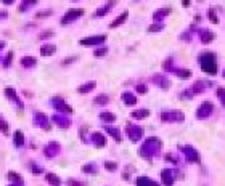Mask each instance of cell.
Here are the masks:
<instances>
[{"instance_id": "18", "label": "cell", "mask_w": 225, "mask_h": 186, "mask_svg": "<svg viewBox=\"0 0 225 186\" xmlns=\"http://www.w3.org/2000/svg\"><path fill=\"white\" fill-rule=\"evenodd\" d=\"M171 11H172L171 8H159V10H156V11H154V15H153L154 23H161V21L166 18V16H167Z\"/></svg>"}, {"instance_id": "29", "label": "cell", "mask_w": 225, "mask_h": 186, "mask_svg": "<svg viewBox=\"0 0 225 186\" xmlns=\"http://www.w3.org/2000/svg\"><path fill=\"white\" fill-rule=\"evenodd\" d=\"M45 180L48 181L50 186H60V185H61V180H60V176L55 175V173H47V175H45Z\"/></svg>"}, {"instance_id": "25", "label": "cell", "mask_w": 225, "mask_h": 186, "mask_svg": "<svg viewBox=\"0 0 225 186\" xmlns=\"http://www.w3.org/2000/svg\"><path fill=\"white\" fill-rule=\"evenodd\" d=\"M150 116V111L148 109H137V111H133L132 114H130V117H133V119H137V120H143V119H146Z\"/></svg>"}, {"instance_id": "51", "label": "cell", "mask_w": 225, "mask_h": 186, "mask_svg": "<svg viewBox=\"0 0 225 186\" xmlns=\"http://www.w3.org/2000/svg\"><path fill=\"white\" fill-rule=\"evenodd\" d=\"M182 98H193L191 90H185V93H182Z\"/></svg>"}, {"instance_id": "35", "label": "cell", "mask_w": 225, "mask_h": 186, "mask_svg": "<svg viewBox=\"0 0 225 186\" xmlns=\"http://www.w3.org/2000/svg\"><path fill=\"white\" fill-rule=\"evenodd\" d=\"M82 172L84 173H97V167H95V164H85V165H82Z\"/></svg>"}, {"instance_id": "53", "label": "cell", "mask_w": 225, "mask_h": 186, "mask_svg": "<svg viewBox=\"0 0 225 186\" xmlns=\"http://www.w3.org/2000/svg\"><path fill=\"white\" fill-rule=\"evenodd\" d=\"M2 2H3V5H11L13 0H2Z\"/></svg>"}, {"instance_id": "33", "label": "cell", "mask_w": 225, "mask_h": 186, "mask_svg": "<svg viewBox=\"0 0 225 186\" xmlns=\"http://www.w3.org/2000/svg\"><path fill=\"white\" fill-rule=\"evenodd\" d=\"M100 120H103V122H114L116 116L113 114V112H101V114H100Z\"/></svg>"}, {"instance_id": "4", "label": "cell", "mask_w": 225, "mask_h": 186, "mask_svg": "<svg viewBox=\"0 0 225 186\" xmlns=\"http://www.w3.org/2000/svg\"><path fill=\"white\" fill-rule=\"evenodd\" d=\"M180 149H182V153L185 154V159H187V162H190V164H200V162H201L200 153H198V151L194 149L193 146L187 145V146H182Z\"/></svg>"}, {"instance_id": "32", "label": "cell", "mask_w": 225, "mask_h": 186, "mask_svg": "<svg viewBox=\"0 0 225 186\" xmlns=\"http://www.w3.org/2000/svg\"><path fill=\"white\" fill-rule=\"evenodd\" d=\"M8 180L13 181L11 185H19V186H23V178H21L18 173H15V172H8Z\"/></svg>"}, {"instance_id": "40", "label": "cell", "mask_w": 225, "mask_h": 186, "mask_svg": "<svg viewBox=\"0 0 225 186\" xmlns=\"http://www.w3.org/2000/svg\"><path fill=\"white\" fill-rule=\"evenodd\" d=\"M108 53V48L106 47H103V48H97L93 51V56H97V58H100V56H105Z\"/></svg>"}, {"instance_id": "2", "label": "cell", "mask_w": 225, "mask_h": 186, "mask_svg": "<svg viewBox=\"0 0 225 186\" xmlns=\"http://www.w3.org/2000/svg\"><path fill=\"white\" fill-rule=\"evenodd\" d=\"M200 64L206 74H209V76L217 74V59H215V55L212 51H204L200 56Z\"/></svg>"}, {"instance_id": "31", "label": "cell", "mask_w": 225, "mask_h": 186, "mask_svg": "<svg viewBox=\"0 0 225 186\" xmlns=\"http://www.w3.org/2000/svg\"><path fill=\"white\" fill-rule=\"evenodd\" d=\"M93 103L98 104V106H105V104L110 103V96H108V95H98V96L93 98Z\"/></svg>"}, {"instance_id": "28", "label": "cell", "mask_w": 225, "mask_h": 186, "mask_svg": "<svg viewBox=\"0 0 225 186\" xmlns=\"http://www.w3.org/2000/svg\"><path fill=\"white\" fill-rule=\"evenodd\" d=\"M36 64H37V59L34 56H23L21 58V66H24V67H32Z\"/></svg>"}, {"instance_id": "24", "label": "cell", "mask_w": 225, "mask_h": 186, "mask_svg": "<svg viewBox=\"0 0 225 186\" xmlns=\"http://www.w3.org/2000/svg\"><path fill=\"white\" fill-rule=\"evenodd\" d=\"M114 5H116L114 2H108L105 7H100V8H98V10H97V11H95V16H97V18H100V16H105L106 13L110 11V10H111V8L114 7Z\"/></svg>"}, {"instance_id": "45", "label": "cell", "mask_w": 225, "mask_h": 186, "mask_svg": "<svg viewBox=\"0 0 225 186\" xmlns=\"http://www.w3.org/2000/svg\"><path fill=\"white\" fill-rule=\"evenodd\" d=\"M50 15H51V10H44V11H39L36 18H45V16H50Z\"/></svg>"}, {"instance_id": "43", "label": "cell", "mask_w": 225, "mask_h": 186, "mask_svg": "<svg viewBox=\"0 0 225 186\" xmlns=\"http://www.w3.org/2000/svg\"><path fill=\"white\" fill-rule=\"evenodd\" d=\"M11 61H13V53L10 51V53L7 55V58L3 59V66H5V67H8V66H10V63H11Z\"/></svg>"}, {"instance_id": "39", "label": "cell", "mask_w": 225, "mask_h": 186, "mask_svg": "<svg viewBox=\"0 0 225 186\" xmlns=\"http://www.w3.org/2000/svg\"><path fill=\"white\" fill-rule=\"evenodd\" d=\"M105 168H106L108 172H116L118 164H116V162H111V161H106V162H105Z\"/></svg>"}, {"instance_id": "30", "label": "cell", "mask_w": 225, "mask_h": 186, "mask_svg": "<svg viewBox=\"0 0 225 186\" xmlns=\"http://www.w3.org/2000/svg\"><path fill=\"white\" fill-rule=\"evenodd\" d=\"M13 141H15V146H16V148L23 146V145H24V135H23V132H21V130H16L15 135H13Z\"/></svg>"}, {"instance_id": "41", "label": "cell", "mask_w": 225, "mask_h": 186, "mask_svg": "<svg viewBox=\"0 0 225 186\" xmlns=\"http://www.w3.org/2000/svg\"><path fill=\"white\" fill-rule=\"evenodd\" d=\"M137 92L140 95H145L146 92H148V87H146L145 84H137Z\"/></svg>"}, {"instance_id": "13", "label": "cell", "mask_w": 225, "mask_h": 186, "mask_svg": "<svg viewBox=\"0 0 225 186\" xmlns=\"http://www.w3.org/2000/svg\"><path fill=\"white\" fill-rule=\"evenodd\" d=\"M151 80H153L154 85H158V87L162 88V90H167L169 87H171V80H169L167 77H164L162 74H154Z\"/></svg>"}, {"instance_id": "23", "label": "cell", "mask_w": 225, "mask_h": 186, "mask_svg": "<svg viewBox=\"0 0 225 186\" xmlns=\"http://www.w3.org/2000/svg\"><path fill=\"white\" fill-rule=\"evenodd\" d=\"M127 18H129V13L127 11H124V13H121V15L116 18L114 21H111V24H110V27L111 29H114V27H118L119 24H122L124 21H127Z\"/></svg>"}, {"instance_id": "21", "label": "cell", "mask_w": 225, "mask_h": 186, "mask_svg": "<svg viewBox=\"0 0 225 186\" xmlns=\"http://www.w3.org/2000/svg\"><path fill=\"white\" fill-rule=\"evenodd\" d=\"M95 87H97V82H95V80H90V82H85V84H82L80 87L77 88V92L84 95V93H89V92H92V90H93Z\"/></svg>"}, {"instance_id": "38", "label": "cell", "mask_w": 225, "mask_h": 186, "mask_svg": "<svg viewBox=\"0 0 225 186\" xmlns=\"http://www.w3.org/2000/svg\"><path fill=\"white\" fill-rule=\"evenodd\" d=\"M164 29V24L162 23H154V24H151L150 27H148V31L150 32H159V31H162Z\"/></svg>"}, {"instance_id": "16", "label": "cell", "mask_w": 225, "mask_h": 186, "mask_svg": "<svg viewBox=\"0 0 225 186\" xmlns=\"http://www.w3.org/2000/svg\"><path fill=\"white\" fill-rule=\"evenodd\" d=\"M212 85V82H204V80H196L193 84V87H191V93L193 95H196V93H201V92H204V90L207 88V87H211Z\"/></svg>"}, {"instance_id": "50", "label": "cell", "mask_w": 225, "mask_h": 186, "mask_svg": "<svg viewBox=\"0 0 225 186\" xmlns=\"http://www.w3.org/2000/svg\"><path fill=\"white\" fill-rule=\"evenodd\" d=\"M53 31H45V32H42L40 34V39H45V37H51V36H53Z\"/></svg>"}, {"instance_id": "12", "label": "cell", "mask_w": 225, "mask_h": 186, "mask_svg": "<svg viewBox=\"0 0 225 186\" xmlns=\"http://www.w3.org/2000/svg\"><path fill=\"white\" fill-rule=\"evenodd\" d=\"M51 120H53L58 127H61V128H69V127H71V119L66 117L64 114H55V116H51Z\"/></svg>"}, {"instance_id": "47", "label": "cell", "mask_w": 225, "mask_h": 186, "mask_svg": "<svg viewBox=\"0 0 225 186\" xmlns=\"http://www.w3.org/2000/svg\"><path fill=\"white\" fill-rule=\"evenodd\" d=\"M68 186H84V183L82 181H79V180H68Z\"/></svg>"}, {"instance_id": "57", "label": "cell", "mask_w": 225, "mask_h": 186, "mask_svg": "<svg viewBox=\"0 0 225 186\" xmlns=\"http://www.w3.org/2000/svg\"><path fill=\"white\" fill-rule=\"evenodd\" d=\"M10 186H19V185H10Z\"/></svg>"}, {"instance_id": "52", "label": "cell", "mask_w": 225, "mask_h": 186, "mask_svg": "<svg viewBox=\"0 0 225 186\" xmlns=\"http://www.w3.org/2000/svg\"><path fill=\"white\" fill-rule=\"evenodd\" d=\"M7 15H8L7 11H0V19H5V18H7Z\"/></svg>"}, {"instance_id": "6", "label": "cell", "mask_w": 225, "mask_h": 186, "mask_svg": "<svg viewBox=\"0 0 225 186\" xmlns=\"http://www.w3.org/2000/svg\"><path fill=\"white\" fill-rule=\"evenodd\" d=\"M51 104H53V107L56 111H60L61 114H72V107L68 104L66 101H64L63 98L60 96H55L53 99H51Z\"/></svg>"}, {"instance_id": "36", "label": "cell", "mask_w": 225, "mask_h": 186, "mask_svg": "<svg viewBox=\"0 0 225 186\" xmlns=\"http://www.w3.org/2000/svg\"><path fill=\"white\" fill-rule=\"evenodd\" d=\"M36 3H37L36 0H24V3H21L19 5V11H26L29 7H34Z\"/></svg>"}, {"instance_id": "56", "label": "cell", "mask_w": 225, "mask_h": 186, "mask_svg": "<svg viewBox=\"0 0 225 186\" xmlns=\"http://www.w3.org/2000/svg\"><path fill=\"white\" fill-rule=\"evenodd\" d=\"M151 186H158V185H156V183H154V181H153V183H151Z\"/></svg>"}, {"instance_id": "49", "label": "cell", "mask_w": 225, "mask_h": 186, "mask_svg": "<svg viewBox=\"0 0 225 186\" xmlns=\"http://www.w3.org/2000/svg\"><path fill=\"white\" fill-rule=\"evenodd\" d=\"M77 59V56H69V58H66L64 61H61V64L64 66V64H69V63H72V61H76Z\"/></svg>"}, {"instance_id": "10", "label": "cell", "mask_w": 225, "mask_h": 186, "mask_svg": "<svg viewBox=\"0 0 225 186\" xmlns=\"http://www.w3.org/2000/svg\"><path fill=\"white\" fill-rule=\"evenodd\" d=\"M82 15H84V10H82V8H71V10H68L66 15L63 16L61 23L69 24V23H72V21H76L77 18H80Z\"/></svg>"}, {"instance_id": "27", "label": "cell", "mask_w": 225, "mask_h": 186, "mask_svg": "<svg viewBox=\"0 0 225 186\" xmlns=\"http://www.w3.org/2000/svg\"><path fill=\"white\" fill-rule=\"evenodd\" d=\"M171 72H174L175 76L180 77V79H190V77L193 76V72L190 71V69H172Z\"/></svg>"}, {"instance_id": "26", "label": "cell", "mask_w": 225, "mask_h": 186, "mask_svg": "<svg viewBox=\"0 0 225 186\" xmlns=\"http://www.w3.org/2000/svg\"><path fill=\"white\" fill-rule=\"evenodd\" d=\"M105 130H106V133H108V135H111V136L114 138L116 141H121V140H122V136H121L119 128H114V127H110V125H106V127H105Z\"/></svg>"}, {"instance_id": "44", "label": "cell", "mask_w": 225, "mask_h": 186, "mask_svg": "<svg viewBox=\"0 0 225 186\" xmlns=\"http://www.w3.org/2000/svg\"><path fill=\"white\" fill-rule=\"evenodd\" d=\"M8 128H10V127H8V124L5 122V120H0V132H3V133L7 135V133H8Z\"/></svg>"}, {"instance_id": "20", "label": "cell", "mask_w": 225, "mask_h": 186, "mask_svg": "<svg viewBox=\"0 0 225 186\" xmlns=\"http://www.w3.org/2000/svg\"><path fill=\"white\" fill-rule=\"evenodd\" d=\"M200 37H201V42L203 44H211V42L215 39V34L207 31V29H201L200 31Z\"/></svg>"}, {"instance_id": "8", "label": "cell", "mask_w": 225, "mask_h": 186, "mask_svg": "<svg viewBox=\"0 0 225 186\" xmlns=\"http://www.w3.org/2000/svg\"><path fill=\"white\" fill-rule=\"evenodd\" d=\"M212 112H214V104H212L211 101H204L200 107H198L196 117L201 119V120H203V119H207L211 114H212Z\"/></svg>"}, {"instance_id": "1", "label": "cell", "mask_w": 225, "mask_h": 186, "mask_svg": "<svg viewBox=\"0 0 225 186\" xmlns=\"http://www.w3.org/2000/svg\"><path fill=\"white\" fill-rule=\"evenodd\" d=\"M159 151H161V140H159L158 136H150V138H146L145 143L140 146L138 153H140L142 157L151 159L153 156H158Z\"/></svg>"}, {"instance_id": "46", "label": "cell", "mask_w": 225, "mask_h": 186, "mask_svg": "<svg viewBox=\"0 0 225 186\" xmlns=\"http://www.w3.org/2000/svg\"><path fill=\"white\" fill-rule=\"evenodd\" d=\"M171 64H172V58H167L166 61L162 63V66H164V69H166V71H172V66H171Z\"/></svg>"}, {"instance_id": "5", "label": "cell", "mask_w": 225, "mask_h": 186, "mask_svg": "<svg viewBox=\"0 0 225 186\" xmlns=\"http://www.w3.org/2000/svg\"><path fill=\"white\" fill-rule=\"evenodd\" d=\"M32 124L36 125V127H40L42 130H51V124L48 117L44 114V112H34V119H32Z\"/></svg>"}, {"instance_id": "11", "label": "cell", "mask_w": 225, "mask_h": 186, "mask_svg": "<svg viewBox=\"0 0 225 186\" xmlns=\"http://www.w3.org/2000/svg\"><path fill=\"white\" fill-rule=\"evenodd\" d=\"M61 151V146H60V143L56 141H51L48 143V145L44 148V154L47 156V157H55V156H58V153Z\"/></svg>"}, {"instance_id": "55", "label": "cell", "mask_w": 225, "mask_h": 186, "mask_svg": "<svg viewBox=\"0 0 225 186\" xmlns=\"http://www.w3.org/2000/svg\"><path fill=\"white\" fill-rule=\"evenodd\" d=\"M3 47H5V42H0V50H2Z\"/></svg>"}, {"instance_id": "3", "label": "cell", "mask_w": 225, "mask_h": 186, "mask_svg": "<svg viewBox=\"0 0 225 186\" xmlns=\"http://www.w3.org/2000/svg\"><path fill=\"white\" fill-rule=\"evenodd\" d=\"M161 120L162 122H169V124L183 122L185 114L182 111H164V112H161Z\"/></svg>"}, {"instance_id": "14", "label": "cell", "mask_w": 225, "mask_h": 186, "mask_svg": "<svg viewBox=\"0 0 225 186\" xmlns=\"http://www.w3.org/2000/svg\"><path fill=\"white\" fill-rule=\"evenodd\" d=\"M3 92H5V96L8 98V99H11V101H15L16 103V106L19 107H23V103H21V99L18 98V95H16V90L15 88H11V87H7L5 90H3Z\"/></svg>"}, {"instance_id": "15", "label": "cell", "mask_w": 225, "mask_h": 186, "mask_svg": "<svg viewBox=\"0 0 225 186\" xmlns=\"http://www.w3.org/2000/svg\"><path fill=\"white\" fill-rule=\"evenodd\" d=\"M161 181L164 186H172L174 185V175H172L171 168H164L161 172Z\"/></svg>"}, {"instance_id": "9", "label": "cell", "mask_w": 225, "mask_h": 186, "mask_svg": "<svg viewBox=\"0 0 225 186\" xmlns=\"http://www.w3.org/2000/svg\"><path fill=\"white\" fill-rule=\"evenodd\" d=\"M106 36L105 34H101V36H90V37H84V39H80L79 40V44L80 45H84V47H92V45H101L103 42L106 40Z\"/></svg>"}, {"instance_id": "17", "label": "cell", "mask_w": 225, "mask_h": 186, "mask_svg": "<svg viewBox=\"0 0 225 186\" xmlns=\"http://www.w3.org/2000/svg\"><path fill=\"white\" fill-rule=\"evenodd\" d=\"M92 141L95 143V146L97 148H105L106 146V138H105V135H101L100 132H95V133H92Z\"/></svg>"}, {"instance_id": "19", "label": "cell", "mask_w": 225, "mask_h": 186, "mask_svg": "<svg viewBox=\"0 0 225 186\" xmlns=\"http://www.w3.org/2000/svg\"><path fill=\"white\" fill-rule=\"evenodd\" d=\"M121 98H122V101L125 103V106H135L137 104V96L130 92H124L121 95Z\"/></svg>"}, {"instance_id": "48", "label": "cell", "mask_w": 225, "mask_h": 186, "mask_svg": "<svg viewBox=\"0 0 225 186\" xmlns=\"http://www.w3.org/2000/svg\"><path fill=\"white\" fill-rule=\"evenodd\" d=\"M217 96L220 98V101H222V104H224V103H225V98H224V88H222V87L217 88Z\"/></svg>"}, {"instance_id": "7", "label": "cell", "mask_w": 225, "mask_h": 186, "mask_svg": "<svg viewBox=\"0 0 225 186\" xmlns=\"http://www.w3.org/2000/svg\"><path fill=\"white\" fill-rule=\"evenodd\" d=\"M127 135L130 138V141L137 143L143 138V128L138 127V125H133V124H129L127 125Z\"/></svg>"}, {"instance_id": "34", "label": "cell", "mask_w": 225, "mask_h": 186, "mask_svg": "<svg viewBox=\"0 0 225 186\" xmlns=\"http://www.w3.org/2000/svg\"><path fill=\"white\" fill-rule=\"evenodd\" d=\"M153 180H150L148 176H138L137 178V186H151Z\"/></svg>"}, {"instance_id": "22", "label": "cell", "mask_w": 225, "mask_h": 186, "mask_svg": "<svg viewBox=\"0 0 225 186\" xmlns=\"http://www.w3.org/2000/svg\"><path fill=\"white\" fill-rule=\"evenodd\" d=\"M55 51H56V47L53 44H44L40 47V53L44 56H51L55 55Z\"/></svg>"}, {"instance_id": "37", "label": "cell", "mask_w": 225, "mask_h": 186, "mask_svg": "<svg viewBox=\"0 0 225 186\" xmlns=\"http://www.w3.org/2000/svg\"><path fill=\"white\" fill-rule=\"evenodd\" d=\"M207 15H209V21H211V23H214V24H217V23H219L217 13H215L214 8H209V10H207Z\"/></svg>"}, {"instance_id": "54", "label": "cell", "mask_w": 225, "mask_h": 186, "mask_svg": "<svg viewBox=\"0 0 225 186\" xmlns=\"http://www.w3.org/2000/svg\"><path fill=\"white\" fill-rule=\"evenodd\" d=\"M182 5H183V7H190V2H188V0H183V3H182Z\"/></svg>"}, {"instance_id": "42", "label": "cell", "mask_w": 225, "mask_h": 186, "mask_svg": "<svg viewBox=\"0 0 225 186\" xmlns=\"http://www.w3.org/2000/svg\"><path fill=\"white\" fill-rule=\"evenodd\" d=\"M31 172L32 173H36V175H39V173H42V167L40 165H37V164H31Z\"/></svg>"}]
</instances>
